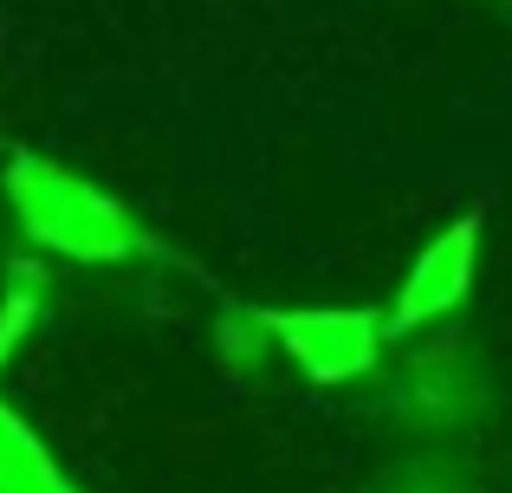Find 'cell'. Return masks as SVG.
I'll return each mask as SVG.
<instances>
[{"label":"cell","mask_w":512,"mask_h":493,"mask_svg":"<svg viewBox=\"0 0 512 493\" xmlns=\"http://www.w3.org/2000/svg\"><path fill=\"white\" fill-rule=\"evenodd\" d=\"M467 253H474V221H467V228H454L448 241L415 266L409 292H402V318H435V312H448V305L461 299V286H467Z\"/></svg>","instance_id":"obj_1"},{"label":"cell","mask_w":512,"mask_h":493,"mask_svg":"<svg viewBox=\"0 0 512 493\" xmlns=\"http://www.w3.org/2000/svg\"><path fill=\"white\" fill-rule=\"evenodd\" d=\"M0 493H72V487L59 481V468H46V455L13 422H0Z\"/></svg>","instance_id":"obj_2"}]
</instances>
